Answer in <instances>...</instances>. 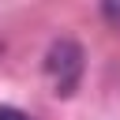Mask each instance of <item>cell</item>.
I'll return each instance as SVG.
<instances>
[{
	"label": "cell",
	"mask_w": 120,
	"mask_h": 120,
	"mask_svg": "<svg viewBox=\"0 0 120 120\" xmlns=\"http://www.w3.org/2000/svg\"><path fill=\"white\" fill-rule=\"evenodd\" d=\"M45 75H49L56 94H71L79 86V79H82V49L75 41H68V38L52 41L49 52H45Z\"/></svg>",
	"instance_id": "6da1fadb"
},
{
	"label": "cell",
	"mask_w": 120,
	"mask_h": 120,
	"mask_svg": "<svg viewBox=\"0 0 120 120\" xmlns=\"http://www.w3.org/2000/svg\"><path fill=\"white\" fill-rule=\"evenodd\" d=\"M0 120H30L26 112H19V109H8V105H0Z\"/></svg>",
	"instance_id": "3957f363"
},
{
	"label": "cell",
	"mask_w": 120,
	"mask_h": 120,
	"mask_svg": "<svg viewBox=\"0 0 120 120\" xmlns=\"http://www.w3.org/2000/svg\"><path fill=\"white\" fill-rule=\"evenodd\" d=\"M101 4V15H105V22L112 26V30H120V0H98Z\"/></svg>",
	"instance_id": "7a4b0ae2"
}]
</instances>
